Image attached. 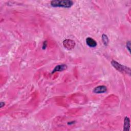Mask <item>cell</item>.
<instances>
[{"label": "cell", "instance_id": "11", "mask_svg": "<svg viewBox=\"0 0 131 131\" xmlns=\"http://www.w3.org/2000/svg\"><path fill=\"white\" fill-rule=\"evenodd\" d=\"M4 105H5L4 102H1V107H2L3 106H4Z\"/></svg>", "mask_w": 131, "mask_h": 131}, {"label": "cell", "instance_id": "6", "mask_svg": "<svg viewBox=\"0 0 131 131\" xmlns=\"http://www.w3.org/2000/svg\"><path fill=\"white\" fill-rule=\"evenodd\" d=\"M85 40H86V43L89 47H92V48H94L97 46L96 41L92 38L88 37L86 38Z\"/></svg>", "mask_w": 131, "mask_h": 131}, {"label": "cell", "instance_id": "10", "mask_svg": "<svg viewBox=\"0 0 131 131\" xmlns=\"http://www.w3.org/2000/svg\"><path fill=\"white\" fill-rule=\"evenodd\" d=\"M47 47V41H45L43 42V46H42V49L44 50Z\"/></svg>", "mask_w": 131, "mask_h": 131}, {"label": "cell", "instance_id": "1", "mask_svg": "<svg viewBox=\"0 0 131 131\" xmlns=\"http://www.w3.org/2000/svg\"><path fill=\"white\" fill-rule=\"evenodd\" d=\"M73 5V2L70 0H54L51 2V5L53 7H61L69 8Z\"/></svg>", "mask_w": 131, "mask_h": 131}, {"label": "cell", "instance_id": "8", "mask_svg": "<svg viewBox=\"0 0 131 131\" xmlns=\"http://www.w3.org/2000/svg\"><path fill=\"white\" fill-rule=\"evenodd\" d=\"M102 42H103V44L105 46H107V45L108 43V42H109V39H108V37L106 35L103 34L102 35Z\"/></svg>", "mask_w": 131, "mask_h": 131}, {"label": "cell", "instance_id": "4", "mask_svg": "<svg viewBox=\"0 0 131 131\" xmlns=\"http://www.w3.org/2000/svg\"><path fill=\"white\" fill-rule=\"evenodd\" d=\"M107 91V88L105 85H99L95 88L93 90V92L96 94L104 93Z\"/></svg>", "mask_w": 131, "mask_h": 131}, {"label": "cell", "instance_id": "3", "mask_svg": "<svg viewBox=\"0 0 131 131\" xmlns=\"http://www.w3.org/2000/svg\"><path fill=\"white\" fill-rule=\"evenodd\" d=\"M63 45L67 49L72 50L75 46V42L72 39H66L63 41Z\"/></svg>", "mask_w": 131, "mask_h": 131}, {"label": "cell", "instance_id": "5", "mask_svg": "<svg viewBox=\"0 0 131 131\" xmlns=\"http://www.w3.org/2000/svg\"><path fill=\"white\" fill-rule=\"evenodd\" d=\"M67 69V66L66 64H59L57 65L53 70L52 72V74L56 72H60L66 70Z\"/></svg>", "mask_w": 131, "mask_h": 131}, {"label": "cell", "instance_id": "9", "mask_svg": "<svg viewBox=\"0 0 131 131\" xmlns=\"http://www.w3.org/2000/svg\"><path fill=\"white\" fill-rule=\"evenodd\" d=\"M126 47L127 49V50L128 51V52L130 53V41L129 40H128L126 44Z\"/></svg>", "mask_w": 131, "mask_h": 131}, {"label": "cell", "instance_id": "2", "mask_svg": "<svg viewBox=\"0 0 131 131\" xmlns=\"http://www.w3.org/2000/svg\"><path fill=\"white\" fill-rule=\"evenodd\" d=\"M111 64L113 67H114L118 71L122 73H125L129 75H130V69L129 68L122 65L115 60H112L111 61Z\"/></svg>", "mask_w": 131, "mask_h": 131}, {"label": "cell", "instance_id": "7", "mask_svg": "<svg viewBox=\"0 0 131 131\" xmlns=\"http://www.w3.org/2000/svg\"><path fill=\"white\" fill-rule=\"evenodd\" d=\"M130 128V119L128 117H125L124 120L123 130L129 131Z\"/></svg>", "mask_w": 131, "mask_h": 131}]
</instances>
